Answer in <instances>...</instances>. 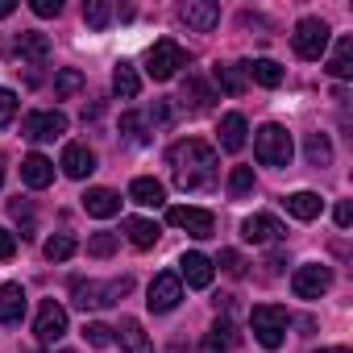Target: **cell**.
Segmentation results:
<instances>
[{
	"instance_id": "obj_1",
	"label": "cell",
	"mask_w": 353,
	"mask_h": 353,
	"mask_svg": "<svg viewBox=\"0 0 353 353\" xmlns=\"http://www.w3.org/2000/svg\"><path fill=\"white\" fill-rule=\"evenodd\" d=\"M170 174L183 192H212L216 188V150L200 137L170 145Z\"/></svg>"
},
{
	"instance_id": "obj_2",
	"label": "cell",
	"mask_w": 353,
	"mask_h": 353,
	"mask_svg": "<svg viewBox=\"0 0 353 353\" xmlns=\"http://www.w3.org/2000/svg\"><path fill=\"white\" fill-rule=\"evenodd\" d=\"M129 291H133V279H129V274L108 279V283H83V279H75V283H71L75 307H83V312H92V307H108V303L125 299Z\"/></svg>"
},
{
	"instance_id": "obj_3",
	"label": "cell",
	"mask_w": 353,
	"mask_h": 353,
	"mask_svg": "<svg viewBox=\"0 0 353 353\" xmlns=\"http://www.w3.org/2000/svg\"><path fill=\"white\" fill-rule=\"evenodd\" d=\"M287 324H291V316H287V307H279V303H258V307L250 312V328H254V341H258L262 349H279V345L287 341Z\"/></svg>"
},
{
	"instance_id": "obj_4",
	"label": "cell",
	"mask_w": 353,
	"mask_h": 353,
	"mask_svg": "<svg viewBox=\"0 0 353 353\" xmlns=\"http://www.w3.org/2000/svg\"><path fill=\"white\" fill-rule=\"evenodd\" d=\"M291 154H295V145H291V133L283 129V125H262L258 133H254V158L262 162V166H287L291 162Z\"/></svg>"
},
{
	"instance_id": "obj_5",
	"label": "cell",
	"mask_w": 353,
	"mask_h": 353,
	"mask_svg": "<svg viewBox=\"0 0 353 353\" xmlns=\"http://www.w3.org/2000/svg\"><path fill=\"white\" fill-rule=\"evenodd\" d=\"M179 67H188V50L174 42V38H162V42H154L150 46V54H145V75L150 79H174L179 75Z\"/></svg>"
},
{
	"instance_id": "obj_6",
	"label": "cell",
	"mask_w": 353,
	"mask_h": 353,
	"mask_svg": "<svg viewBox=\"0 0 353 353\" xmlns=\"http://www.w3.org/2000/svg\"><path fill=\"white\" fill-rule=\"evenodd\" d=\"M291 46H295L299 59L316 63V59L328 50V26H324L320 17H303V21L295 26V34H291Z\"/></svg>"
},
{
	"instance_id": "obj_7",
	"label": "cell",
	"mask_w": 353,
	"mask_h": 353,
	"mask_svg": "<svg viewBox=\"0 0 353 353\" xmlns=\"http://www.w3.org/2000/svg\"><path fill=\"white\" fill-rule=\"evenodd\" d=\"M328 287H332V266H324V262H303L291 274V291L299 299H320Z\"/></svg>"
},
{
	"instance_id": "obj_8",
	"label": "cell",
	"mask_w": 353,
	"mask_h": 353,
	"mask_svg": "<svg viewBox=\"0 0 353 353\" xmlns=\"http://www.w3.org/2000/svg\"><path fill=\"white\" fill-rule=\"evenodd\" d=\"M21 133H26L30 141H54V137L67 133V112H59V108L30 112V117L21 121Z\"/></svg>"
},
{
	"instance_id": "obj_9",
	"label": "cell",
	"mask_w": 353,
	"mask_h": 353,
	"mask_svg": "<svg viewBox=\"0 0 353 353\" xmlns=\"http://www.w3.org/2000/svg\"><path fill=\"white\" fill-rule=\"evenodd\" d=\"M179 299H183V279L179 274H158L154 283H150V291H145V307L150 312H174L179 307Z\"/></svg>"
},
{
	"instance_id": "obj_10",
	"label": "cell",
	"mask_w": 353,
	"mask_h": 353,
	"mask_svg": "<svg viewBox=\"0 0 353 353\" xmlns=\"http://www.w3.org/2000/svg\"><path fill=\"white\" fill-rule=\"evenodd\" d=\"M166 221L174 225V229H188L192 237H212V229H216V221H212V212L208 208H192V204H179V208H166Z\"/></svg>"
},
{
	"instance_id": "obj_11",
	"label": "cell",
	"mask_w": 353,
	"mask_h": 353,
	"mask_svg": "<svg viewBox=\"0 0 353 353\" xmlns=\"http://www.w3.org/2000/svg\"><path fill=\"white\" fill-rule=\"evenodd\" d=\"M34 332H38V341H42V345L63 341V336H67V307H63V303H54V299H46V303L38 307Z\"/></svg>"
},
{
	"instance_id": "obj_12",
	"label": "cell",
	"mask_w": 353,
	"mask_h": 353,
	"mask_svg": "<svg viewBox=\"0 0 353 353\" xmlns=\"http://www.w3.org/2000/svg\"><path fill=\"white\" fill-rule=\"evenodd\" d=\"M179 21L196 34H208L221 26V5H212V0H188V5L179 9Z\"/></svg>"
},
{
	"instance_id": "obj_13",
	"label": "cell",
	"mask_w": 353,
	"mask_h": 353,
	"mask_svg": "<svg viewBox=\"0 0 353 353\" xmlns=\"http://www.w3.org/2000/svg\"><path fill=\"white\" fill-rule=\"evenodd\" d=\"M179 274L188 279V287H196V291H204V287L212 283V274H216V266H212V258H208V254H200V250H192V254H183V258H179Z\"/></svg>"
},
{
	"instance_id": "obj_14",
	"label": "cell",
	"mask_w": 353,
	"mask_h": 353,
	"mask_svg": "<svg viewBox=\"0 0 353 353\" xmlns=\"http://www.w3.org/2000/svg\"><path fill=\"white\" fill-rule=\"evenodd\" d=\"M241 237H245V241H254V245H270V241H279V237H283V225H279L274 216L258 212V216H245V221H241Z\"/></svg>"
},
{
	"instance_id": "obj_15",
	"label": "cell",
	"mask_w": 353,
	"mask_h": 353,
	"mask_svg": "<svg viewBox=\"0 0 353 353\" xmlns=\"http://www.w3.org/2000/svg\"><path fill=\"white\" fill-rule=\"evenodd\" d=\"M63 174H67V179H88V174L96 170V154L88 150V145H79V141H71L67 150H63Z\"/></svg>"
},
{
	"instance_id": "obj_16",
	"label": "cell",
	"mask_w": 353,
	"mask_h": 353,
	"mask_svg": "<svg viewBox=\"0 0 353 353\" xmlns=\"http://www.w3.org/2000/svg\"><path fill=\"white\" fill-rule=\"evenodd\" d=\"M245 133H250V125H245V117H241V112H225V117H221L216 137H221V150H225V154L245 150Z\"/></svg>"
},
{
	"instance_id": "obj_17",
	"label": "cell",
	"mask_w": 353,
	"mask_h": 353,
	"mask_svg": "<svg viewBox=\"0 0 353 353\" xmlns=\"http://www.w3.org/2000/svg\"><path fill=\"white\" fill-rule=\"evenodd\" d=\"M83 212L108 221V216L121 212V196H117L112 188H88V192H83Z\"/></svg>"
},
{
	"instance_id": "obj_18",
	"label": "cell",
	"mask_w": 353,
	"mask_h": 353,
	"mask_svg": "<svg viewBox=\"0 0 353 353\" xmlns=\"http://www.w3.org/2000/svg\"><path fill=\"white\" fill-rule=\"evenodd\" d=\"M21 179H26V188H34V192L50 188V183H54V162L42 158V154H30V158L21 162Z\"/></svg>"
},
{
	"instance_id": "obj_19",
	"label": "cell",
	"mask_w": 353,
	"mask_h": 353,
	"mask_svg": "<svg viewBox=\"0 0 353 353\" xmlns=\"http://www.w3.org/2000/svg\"><path fill=\"white\" fill-rule=\"evenodd\" d=\"M21 316H26V287L5 283L0 287V324H17Z\"/></svg>"
},
{
	"instance_id": "obj_20",
	"label": "cell",
	"mask_w": 353,
	"mask_h": 353,
	"mask_svg": "<svg viewBox=\"0 0 353 353\" xmlns=\"http://www.w3.org/2000/svg\"><path fill=\"white\" fill-rule=\"evenodd\" d=\"M13 50H17V59H26V63H46V59H50V42H46V34H38V30L17 34Z\"/></svg>"
},
{
	"instance_id": "obj_21",
	"label": "cell",
	"mask_w": 353,
	"mask_h": 353,
	"mask_svg": "<svg viewBox=\"0 0 353 353\" xmlns=\"http://www.w3.org/2000/svg\"><path fill=\"white\" fill-rule=\"evenodd\" d=\"M112 332H117V341H121V349H125V353H154V345H150L145 328H141L133 316H125V320H121V328H112Z\"/></svg>"
},
{
	"instance_id": "obj_22",
	"label": "cell",
	"mask_w": 353,
	"mask_h": 353,
	"mask_svg": "<svg viewBox=\"0 0 353 353\" xmlns=\"http://www.w3.org/2000/svg\"><path fill=\"white\" fill-rule=\"evenodd\" d=\"M129 200L141 204V208H162V204H166V188H162L158 179H145V174H141V179L129 183Z\"/></svg>"
},
{
	"instance_id": "obj_23",
	"label": "cell",
	"mask_w": 353,
	"mask_h": 353,
	"mask_svg": "<svg viewBox=\"0 0 353 353\" xmlns=\"http://www.w3.org/2000/svg\"><path fill=\"white\" fill-rule=\"evenodd\" d=\"M212 75H216L221 92H229V96H241L245 83H250V79H245V63H216Z\"/></svg>"
},
{
	"instance_id": "obj_24",
	"label": "cell",
	"mask_w": 353,
	"mask_h": 353,
	"mask_svg": "<svg viewBox=\"0 0 353 353\" xmlns=\"http://www.w3.org/2000/svg\"><path fill=\"white\" fill-rule=\"evenodd\" d=\"M283 204H287V212H291L295 221H316L320 208H324V200H320L316 192H291Z\"/></svg>"
},
{
	"instance_id": "obj_25",
	"label": "cell",
	"mask_w": 353,
	"mask_h": 353,
	"mask_svg": "<svg viewBox=\"0 0 353 353\" xmlns=\"http://www.w3.org/2000/svg\"><path fill=\"white\" fill-rule=\"evenodd\" d=\"M125 237L137 245V250H154L158 245V237H162V229L154 225V221H141V216H129L125 221Z\"/></svg>"
},
{
	"instance_id": "obj_26",
	"label": "cell",
	"mask_w": 353,
	"mask_h": 353,
	"mask_svg": "<svg viewBox=\"0 0 353 353\" xmlns=\"http://www.w3.org/2000/svg\"><path fill=\"white\" fill-rule=\"evenodd\" d=\"M303 154H307V166H316V170L332 166V141H328V133H307L303 137Z\"/></svg>"
},
{
	"instance_id": "obj_27",
	"label": "cell",
	"mask_w": 353,
	"mask_h": 353,
	"mask_svg": "<svg viewBox=\"0 0 353 353\" xmlns=\"http://www.w3.org/2000/svg\"><path fill=\"white\" fill-rule=\"evenodd\" d=\"M245 79H254L262 88H279L283 83V67L274 59H254V63H245Z\"/></svg>"
},
{
	"instance_id": "obj_28",
	"label": "cell",
	"mask_w": 353,
	"mask_h": 353,
	"mask_svg": "<svg viewBox=\"0 0 353 353\" xmlns=\"http://www.w3.org/2000/svg\"><path fill=\"white\" fill-rule=\"evenodd\" d=\"M112 92H117L121 100H133V96L141 92V75L133 71V63H117V71H112Z\"/></svg>"
},
{
	"instance_id": "obj_29",
	"label": "cell",
	"mask_w": 353,
	"mask_h": 353,
	"mask_svg": "<svg viewBox=\"0 0 353 353\" xmlns=\"http://www.w3.org/2000/svg\"><path fill=\"white\" fill-rule=\"evenodd\" d=\"M328 75L332 79H349L353 75V38H341L332 59H328Z\"/></svg>"
},
{
	"instance_id": "obj_30",
	"label": "cell",
	"mask_w": 353,
	"mask_h": 353,
	"mask_svg": "<svg viewBox=\"0 0 353 353\" xmlns=\"http://www.w3.org/2000/svg\"><path fill=\"white\" fill-rule=\"evenodd\" d=\"M250 192H254V166H233V170H229V196L241 200V196H250Z\"/></svg>"
},
{
	"instance_id": "obj_31",
	"label": "cell",
	"mask_w": 353,
	"mask_h": 353,
	"mask_svg": "<svg viewBox=\"0 0 353 353\" xmlns=\"http://www.w3.org/2000/svg\"><path fill=\"white\" fill-rule=\"evenodd\" d=\"M75 250H79V241H75L71 233H54V237L46 241V258H50V262H67Z\"/></svg>"
},
{
	"instance_id": "obj_32",
	"label": "cell",
	"mask_w": 353,
	"mask_h": 353,
	"mask_svg": "<svg viewBox=\"0 0 353 353\" xmlns=\"http://www.w3.org/2000/svg\"><path fill=\"white\" fill-rule=\"evenodd\" d=\"M83 21H88V30H104L112 21V5H108V0H88V5H83Z\"/></svg>"
},
{
	"instance_id": "obj_33",
	"label": "cell",
	"mask_w": 353,
	"mask_h": 353,
	"mask_svg": "<svg viewBox=\"0 0 353 353\" xmlns=\"http://www.w3.org/2000/svg\"><path fill=\"white\" fill-rule=\"evenodd\" d=\"M79 88H83V75H79L75 67H63V71L54 75V96H59V100H67V96H75Z\"/></svg>"
},
{
	"instance_id": "obj_34",
	"label": "cell",
	"mask_w": 353,
	"mask_h": 353,
	"mask_svg": "<svg viewBox=\"0 0 353 353\" xmlns=\"http://www.w3.org/2000/svg\"><path fill=\"white\" fill-rule=\"evenodd\" d=\"M9 212H13V221L21 225V237H34V229H38V225H34V208H30V200H21V196H17V200L9 204Z\"/></svg>"
},
{
	"instance_id": "obj_35",
	"label": "cell",
	"mask_w": 353,
	"mask_h": 353,
	"mask_svg": "<svg viewBox=\"0 0 353 353\" xmlns=\"http://www.w3.org/2000/svg\"><path fill=\"white\" fill-rule=\"evenodd\" d=\"M192 100V108H208V100H212V92L196 79V75H188V83H183V104Z\"/></svg>"
},
{
	"instance_id": "obj_36",
	"label": "cell",
	"mask_w": 353,
	"mask_h": 353,
	"mask_svg": "<svg viewBox=\"0 0 353 353\" xmlns=\"http://www.w3.org/2000/svg\"><path fill=\"white\" fill-rule=\"evenodd\" d=\"M83 341H88L92 349H104V345H112V328L100 324V320H92V324H83Z\"/></svg>"
},
{
	"instance_id": "obj_37",
	"label": "cell",
	"mask_w": 353,
	"mask_h": 353,
	"mask_svg": "<svg viewBox=\"0 0 353 353\" xmlns=\"http://www.w3.org/2000/svg\"><path fill=\"white\" fill-rule=\"evenodd\" d=\"M17 92L13 88H0V129H9L13 125V117H17Z\"/></svg>"
},
{
	"instance_id": "obj_38",
	"label": "cell",
	"mask_w": 353,
	"mask_h": 353,
	"mask_svg": "<svg viewBox=\"0 0 353 353\" xmlns=\"http://www.w3.org/2000/svg\"><path fill=\"white\" fill-rule=\"evenodd\" d=\"M117 250V233H96V237H88V254L92 258H108Z\"/></svg>"
},
{
	"instance_id": "obj_39",
	"label": "cell",
	"mask_w": 353,
	"mask_h": 353,
	"mask_svg": "<svg viewBox=\"0 0 353 353\" xmlns=\"http://www.w3.org/2000/svg\"><path fill=\"white\" fill-rule=\"evenodd\" d=\"M212 266H221V270H225V274H233V279H241V274H245V258H241L237 250H225Z\"/></svg>"
},
{
	"instance_id": "obj_40",
	"label": "cell",
	"mask_w": 353,
	"mask_h": 353,
	"mask_svg": "<svg viewBox=\"0 0 353 353\" xmlns=\"http://www.w3.org/2000/svg\"><path fill=\"white\" fill-rule=\"evenodd\" d=\"M121 133H125V137H129L133 145H141V141H145V133H141V117L125 112V117H121Z\"/></svg>"
},
{
	"instance_id": "obj_41",
	"label": "cell",
	"mask_w": 353,
	"mask_h": 353,
	"mask_svg": "<svg viewBox=\"0 0 353 353\" xmlns=\"http://www.w3.org/2000/svg\"><path fill=\"white\" fill-rule=\"evenodd\" d=\"M38 17H59L63 13V0H34V5H30Z\"/></svg>"
},
{
	"instance_id": "obj_42",
	"label": "cell",
	"mask_w": 353,
	"mask_h": 353,
	"mask_svg": "<svg viewBox=\"0 0 353 353\" xmlns=\"http://www.w3.org/2000/svg\"><path fill=\"white\" fill-rule=\"evenodd\" d=\"M200 353H229V341H225L221 332H208L204 345H200Z\"/></svg>"
},
{
	"instance_id": "obj_43",
	"label": "cell",
	"mask_w": 353,
	"mask_h": 353,
	"mask_svg": "<svg viewBox=\"0 0 353 353\" xmlns=\"http://www.w3.org/2000/svg\"><path fill=\"white\" fill-rule=\"evenodd\" d=\"M13 254H17V237L9 229H0V262H9Z\"/></svg>"
},
{
	"instance_id": "obj_44",
	"label": "cell",
	"mask_w": 353,
	"mask_h": 353,
	"mask_svg": "<svg viewBox=\"0 0 353 353\" xmlns=\"http://www.w3.org/2000/svg\"><path fill=\"white\" fill-rule=\"evenodd\" d=\"M332 221H336V229H349V225H353V204H349V200H341V204H336V212H332Z\"/></svg>"
},
{
	"instance_id": "obj_45",
	"label": "cell",
	"mask_w": 353,
	"mask_h": 353,
	"mask_svg": "<svg viewBox=\"0 0 353 353\" xmlns=\"http://www.w3.org/2000/svg\"><path fill=\"white\" fill-rule=\"evenodd\" d=\"M13 9H17V5H13V0H0V17H9Z\"/></svg>"
},
{
	"instance_id": "obj_46",
	"label": "cell",
	"mask_w": 353,
	"mask_h": 353,
	"mask_svg": "<svg viewBox=\"0 0 353 353\" xmlns=\"http://www.w3.org/2000/svg\"><path fill=\"white\" fill-rule=\"evenodd\" d=\"M316 353H349L345 345H332V349H316Z\"/></svg>"
},
{
	"instance_id": "obj_47",
	"label": "cell",
	"mask_w": 353,
	"mask_h": 353,
	"mask_svg": "<svg viewBox=\"0 0 353 353\" xmlns=\"http://www.w3.org/2000/svg\"><path fill=\"white\" fill-rule=\"evenodd\" d=\"M0 183H5V154H0Z\"/></svg>"
}]
</instances>
